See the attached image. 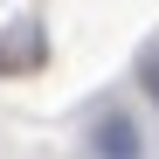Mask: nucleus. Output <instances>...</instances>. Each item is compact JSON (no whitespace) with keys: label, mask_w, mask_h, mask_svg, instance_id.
Returning a JSON list of instances; mask_svg holds the SVG:
<instances>
[{"label":"nucleus","mask_w":159,"mask_h":159,"mask_svg":"<svg viewBox=\"0 0 159 159\" xmlns=\"http://www.w3.org/2000/svg\"><path fill=\"white\" fill-rule=\"evenodd\" d=\"M90 152H97V159H145L139 118H125V111H104V118H97V131H90Z\"/></svg>","instance_id":"1"},{"label":"nucleus","mask_w":159,"mask_h":159,"mask_svg":"<svg viewBox=\"0 0 159 159\" xmlns=\"http://www.w3.org/2000/svg\"><path fill=\"white\" fill-rule=\"evenodd\" d=\"M42 62V35L28 28V21H14L7 35H0V76H21V69H35Z\"/></svg>","instance_id":"2"},{"label":"nucleus","mask_w":159,"mask_h":159,"mask_svg":"<svg viewBox=\"0 0 159 159\" xmlns=\"http://www.w3.org/2000/svg\"><path fill=\"white\" fill-rule=\"evenodd\" d=\"M139 83H145V97L159 104V42H152L145 56H139Z\"/></svg>","instance_id":"3"}]
</instances>
